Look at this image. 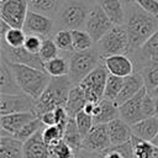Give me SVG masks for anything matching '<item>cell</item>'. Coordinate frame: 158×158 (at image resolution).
Masks as SVG:
<instances>
[{"instance_id":"cb8c5ba5","label":"cell","mask_w":158,"mask_h":158,"mask_svg":"<svg viewBox=\"0 0 158 158\" xmlns=\"http://www.w3.org/2000/svg\"><path fill=\"white\" fill-rule=\"evenodd\" d=\"M115 26H123L126 21V6L121 0H95Z\"/></svg>"},{"instance_id":"f1b7e54d","label":"cell","mask_w":158,"mask_h":158,"mask_svg":"<svg viewBox=\"0 0 158 158\" xmlns=\"http://www.w3.org/2000/svg\"><path fill=\"white\" fill-rule=\"evenodd\" d=\"M64 1L65 0H28V7L32 11L54 19Z\"/></svg>"},{"instance_id":"ee69618b","label":"cell","mask_w":158,"mask_h":158,"mask_svg":"<svg viewBox=\"0 0 158 158\" xmlns=\"http://www.w3.org/2000/svg\"><path fill=\"white\" fill-rule=\"evenodd\" d=\"M10 30V26L5 22V21H0V37H2V36H5V33L7 32Z\"/></svg>"},{"instance_id":"2e32d148","label":"cell","mask_w":158,"mask_h":158,"mask_svg":"<svg viewBox=\"0 0 158 158\" xmlns=\"http://www.w3.org/2000/svg\"><path fill=\"white\" fill-rule=\"evenodd\" d=\"M144 86L146 85H144V80H143L142 74L139 72L135 70L131 75H128V77L125 78L122 89H121L120 94L117 95V98L115 99V104L117 106H120L121 104H123L125 101H127L128 99H131L132 96H135Z\"/></svg>"},{"instance_id":"836d02e7","label":"cell","mask_w":158,"mask_h":158,"mask_svg":"<svg viewBox=\"0 0 158 158\" xmlns=\"http://www.w3.org/2000/svg\"><path fill=\"white\" fill-rule=\"evenodd\" d=\"M27 33L25 32L23 28H19V27H10V30L5 33V36L0 37L2 42H5L7 46L17 48V47H22L25 44V40H26Z\"/></svg>"},{"instance_id":"8fae6325","label":"cell","mask_w":158,"mask_h":158,"mask_svg":"<svg viewBox=\"0 0 158 158\" xmlns=\"http://www.w3.org/2000/svg\"><path fill=\"white\" fill-rule=\"evenodd\" d=\"M23 30L26 33H33L43 38H47L54 35L56 22L53 17L28 10L25 23H23Z\"/></svg>"},{"instance_id":"f35d334b","label":"cell","mask_w":158,"mask_h":158,"mask_svg":"<svg viewBox=\"0 0 158 158\" xmlns=\"http://www.w3.org/2000/svg\"><path fill=\"white\" fill-rule=\"evenodd\" d=\"M75 122H77V126H78V130L79 132L81 133V136H86L89 133V131L93 128V126L95 125L94 123V118L91 115L86 114L84 110H81L80 112H78L75 115Z\"/></svg>"},{"instance_id":"d6986e66","label":"cell","mask_w":158,"mask_h":158,"mask_svg":"<svg viewBox=\"0 0 158 158\" xmlns=\"http://www.w3.org/2000/svg\"><path fill=\"white\" fill-rule=\"evenodd\" d=\"M38 117L33 111L27 112H16V114H9V115H1L0 117V126L1 130L11 133L12 136L26 123Z\"/></svg>"},{"instance_id":"e0dca14e","label":"cell","mask_w":158,"mask_h":158,"mask_svg":"<svg viewBox=\"0 0 158 158\" xmlns=\"http://www.w3.org/2000/svg\"><path fill=\"white\" fill-rule=\"evenodd\" d=\"M133 60L135 68L143 62H158V30L148 38V41L137 51L128 54Z\"/></svg>"},{"instance_id":"f546056e","label":"cell","mask_w":158,"mask_h":158,"mask_svg":"<svg viewBox=\"0 0 158 158\" xmlns=\"http://www.w3.org/2000/svg\"><path fill=\"white\" fill-rule=\"evenodd\" d=\"M83 138H84V137L81 136V133H80L79 130H78L75 118H74V117H70L69 121H68V123H67V127H65V130H64L63 139H64L74 151H80V149H81Z\"/></svg>"},{"instance_id":"7a4b0ae2","label":"cell","mask_w":158,"mask_h":158,"mask_svg":"<svg viewBox=\"0 0 158 158\" xmlns=\"http://www.w3.org/2000/svg\"><path fill=\"white\" fill-rule=\"evenodd\" d=\"M74 84L72 83L69 75L64 77H52L49 84L42 95L36 100L33 112L40 117L47 111H53L58 107H65L69 91Z\"/></svg>"},{"instance_id":"9c48e42d","label":"cell","mask_w":158,"mask_h":158,"mask_svg":"<svg viewBox=\"0 0 158 158\" xmlns=\"http://www.w3.org/2000/svg\"><path fill=\"white\" fill-rule=\"evenodd\" d=\"M28 10V0H1L0 19L10 27L23 28Z\"/></svg>"},{"instance_id":"5bb4252c","label":"cell","mask_w":158,"mask_h":158,"mask_svg":"<svg viewBox=\"0 0 158 158\" xmlns=\"http://www.w3.org/2000/svg\"><path fill=\"white\" fill-rule=\"evenodd\" d=\"M111 147L107 125H94L86 136L83 138L81 149L90 152H102Z\"/></svg>"},{"instance_id":"8992f818","label":"cell","mask_w":158,"mask_h":158,"mask_svg":"<svg viewBox=\"0 0 158 158\" xmlns=\"http://www.w3.org/2000/svg\"><path fill=\"white\" fill-rule=\"evenodd\" d=\"M69 62V78L74 85L79 84L90 72H93L101 62V57L95 46L88 51L68 53Z\"/></svg>"},{"instance_id":"5b68a950","label":"cell","mask_w":158,"mask_h":158,"mask_svg":"<svg viewBox=\"0 0 158 158\" xmlns=\"http://www.w3.org/2000/svg\"><path fill=\"white\" fill-rule=\"evenodd\" d=\"M120 117L128 125H135L136 122L154 115V96L144 86L135 96L125 101L118 106Z\"/></svg>"},{"instance_id":"e575fe53","label":"cell","mask_w":158,"mask_h":158,"mask_svg":"<svg viewBox=\"0 0 158 158\" xmlns=\"http://www.w3.org/2000/svg\"><path fill=\"white\" fill-rule=\"evenodd\" d=\"M123 80H125V78H121V77H117L114 74H109L105 91H104V98L115 101V99L117 98V95L120 94V91L122 89Z\"/></svg>"},{"instance_id":"7dc6e473","label":"cell","mask_w":158,"mask_h":158,"mask_svg":"<svg viewBox=\"0 0 158 158\" xmlns=\"http://www.w3.org/2000/svg\"><path fill=\"white\" fill-rule=\"evenodd\" d=\"M149 93H151V94H152L153 96H158V86H157L156 89H153L152 91H149Z\"/></svg>"},{"instance_id":"44dd1931","label":"cell","mask_w":158,"mask_h":158,"mask_svg":"<svg viewBox=\"0 0 158 158\" xmlns=\"http://www.w3.org/2000/svg\"><path fill=\"white\" fill-rule=\"evenodd\" d=\"M117 117H120V112H118V106L115 104V101L102 98L96 104L93 115L95 125H102V123L107 125L109 122H111Z\"/></svg>"},{"instance_id":"7402d4cb","label":"cell","mask_w":158,"mask_h":158,"mask_svg":"<svg viewBox=\"0 0 158 158\" xmlns=\"http://www.w3.org/2000/svg\"><path fill=\"white\" fill-rule=\"evenodd\" d=\"M42 131H38L27 141L23 142V157L25 158H48L49 147L43 139Z\"/></svg>"},{"instance_id":"d4e9b609","label":"cell","mask_w":158,"mask_h":158,"mask_svg":"<svg viewBox=\"0 0 158 158\" xmlns=\"http://www.w3.org/2000/svg\"><path fill=\"white\" fill-rule=\"evenodd\" d=\"M131 127L135 136L146 141H152L158 133V117L156 115L149 116L136 122Z\"/></svg>"},{"instance_id":"4dcf8cb0","label":"cell","mask_w":158,"mask_h":158,"mask_svg":"<svg viewBox=\"0 0 158 158\" xmlns=\"http://www.w3.org/2000/svg\"><path fill=\"white\" fill-rule=\"evenodd\" d=\"M44 70L51 77H64L69 73V62L67 56H58L44 63Z\"/></svg>"},{"instance_id":"30bf717a","label":"cell","mask_w":158,"mask_h":158,"mask_svg":"<svg viewBox=\"0 0 158 158\" xmlns=\"http://www.w3.org/2000/svg\"><path fill=\"white\" fill-rule=\"evenodd\" d=\"M114 26L115 25L109 19V16L105 14V11L101 9V6L98 2H95L90 9V12H89L84 30L93 37V40L96 43Z\"/></svg>"},{"instance_id":"bcb514c9","label":"cell","mask_w":158,"mask_h":158,"mask_svg":"<svg viewBox=\"0 0 158 158\" xmlns=\"http://www.w3.org/2000/svg\"><path fill=\"white\" fill-rule=\"evenodd\" d=\"M123 2L125 6H128V5H133V4H137L138 0H121Z\"/></svg>"},{"instance_id":"d590c367","label":"cell","mask_w":158,"mask_h":158,"mask_svg":"<svg viewBox=\"0 0 158 158\" xmlns=\"http://www.w3.org/2000/svg\"><path fill=\"white\" fill-rule=\"evenodd\" d=\"M53 41L56 42V44L58 46L59 51L62 52H74L73 49V36H72V31L69 30H58L54 32V35L52 36Z\"/></svg>"},{"instance_id":"6da1fadb","label":"cell","mask_w":158,"mask_h":158,"mask_svg":"<svg viewBox=\"0 0 158 158\" xmlns=\"http://www.w3.org/2000/svg\"><path fill=\"white\" fill-rule=\"evenodd\" d=\"M125 28L130 38V53L139 49L158 30V19L147 14L138 4L126 6Z\"/></svg>"},{"instance_id":"ab89813d","label":"cell","mask_w":158,"mask_h":158,"mask_svg":"<svg viewBox=\"0 0 158 158\" xmlns=\"http://www.w3.org/2000/svg\"><path fill=\"white\" fill-rule=\"evenodd\" d=\"M43 135V139L47 143V146L49 147L51 144L63 139L64 136V131L58 126V125H53V126H46L42 131Z\"/></svg>"},{"instance_id":"ac0fdd59","label":"cell","mask_w":158,"mask_h":158,"mask_svg":"<svg viewBox=\"0 0 158 158\" xmlns=\"http://www.w3.org/2000/svg\"><path fill=\"white\" fill-rule=\"evenodd\" d=\"M10 62L1 56L0 62V94H21Z\"/></svg>"},{"instance_id":"f6af8a7d","label":"cell","mask_w":158,"mask_h":158,"mask_svg":"<svg viewBox=\"0 0 158 158\" xmlns=\"http://www.w3.org/2000/svg\"><path fill=\"white\" fill-rule=\"evenodd\" d=\"M154 115L158 117V96H154Z\"/></svg>"},{"instance_id":"ffe728a7","label":"cell","mask_w":158,"mask_h":158,"mask_svg":"<svg viewBox=\"0 0 158 158\" xmlns=\"http://www.w3.org/2000/svg\"><path fill=\"white\" fill-rule=\"evenodd\" d=\"M107 131L111 146H118L122 143H126L131 139L133 132L131 125H128L126 121H123L121 117H117L107 123Z\"/></svg>"},{"instance_id":"7bdbcfd3","label":"cell","mask_w":158,"mask_h":158,"mask_svg":"<svg viewBox=\"0 0 158 158\" xmlns=\"http://www.w3.org/2000/svg\"><path fill=\"white\" fill-rule=\"evenodd\" d=\"M41 120L42 122L44 123V126H53V125H57V115H56V111H47L44 114H42L41 116Z\"/></svg>"},{"instance_id":"60d3db41","label":"cell","mask_w":158,"mask_h":158,"mask_svg":"<svg viewBox=\"0 0 158 158\" xmlns=\"http://www.w3.org/2000/svg\"><path fill=\"white\" fill-rule=\"evenodd\" d=\"M42 42H43V37L38 35H33V33H27L23 47L32 53H40Z\"/></svg>"},{"instance_id":"9a60e30c","label":"cell","mask_w":158,"mask_h":158,"mask_svg":"<svg viewBox=\"0 0 158 158\" xmlns=\"http://www.w3.org/2000/svg\"><path fill=\"white\" fill-rule=\"evenodd\" d=\"M109 74L126 78L135 72L133 60L128 54H112L102 59Z\"/></svg>"},{"instance_id":"74e56055","label":"cell","mask_w":158,"mask_h":158,"mask_svg":"<svg viewBox=\"0 0 158 158\" xmlns=\"http://www.w3.org/2000/svg\"><path fill=\"white\" fill-rule=\"evenodd\" d=\"M38 54H40L41 59L44 63L59 56V48H58V46L56 44V42L53 41L52 37L43 38V42H42V46H41V49H40Z\"/></svg>"},{"instance_id":"4316f807","label":"cell","mask_w":158,"mask_h":158,"mask_svg":"<svg viewBox=\"0 0 158 158\" xmlns=\"http://www.w3.org/2000/svg\"><path fill=\"white\" fill-rule=\"evenodd\" d=\"M130 142L135 158H158V146L152 141H146L132 135Z\"/></svg>"},{"instance_id":"4fadbf2b","label":"cell","mask_w":158,"mask_h":158,"mask_svg":"<svg viewBox=\"0 0 158 158\" xmlns=\"http://www.w3.org/2000/svg\"><path fill=\"white\" fill-rule=\"evenodd\" d=\"M1 56L5 57L10 63L25 64V65L44 69V62L41 59L40 54L27 51L23 46L14 48V47H10L5 42L1 41Z\"/></svg>"},{"instance_id":"52a82bcc","label":"cell","mask_w":158,"mask_h":158,"mask_svg":"<svg viewBox=\"0 0 158 158\" xmlns=\"http://www.w3.org/2000/svg\"><path fill=\"white\" fill-rule=\"evenodd\" d=\"M95 48L98 49L101 59L112 54H128L131 47L125 26H114L95 43Z\"/></svg>"},{"instance_id":"484cf974","label":"cell","mask_w":158,"mask_h":158,"mask_svg":"<svg viewBox=\"0 0 158 158\" xmlns=\"http://www.w3.org/2000/svg\"><path fill=\"white\" fill-rule=\"evenodd\" d=\"M86 102H88V98H86L84 90L81 89V86L79 84L73 85L70 91H69L68 101H67V105H65V109H67L69 116L75 117V115L84 109Z\"/></svg>"},{"instance_id":"277c9868","label":"cell","mask_w":158,"mask_h":158,"mask_svg":"<svg viewBox=\"0 0 158 158\" xmlns=\"http://www.w3.org/2000/svg\"><path fill=\"white\" fill-rule=\"evenodd\" d=\"M10 64L22 93L37 100L46 90L52 77L44 69H40L25 64H17V63H10Z\"/></svg>"},{"instance_id":"b9f144b4","label":"cell","mask_w":158,"mask_h":158,"mask_svg":"<svg viewBox=\"0 0 158 158\" xmlns=\"http://www.w3.org/2000/svg\"><path fill=\"white\" fill-rule=\"evenodd\" d=\"M137 4L147 14L158 19V0H138Z\"/></svg>"},{"instance_id":"d6a6232c","label":"cell","mask_w":158,"mask_h":158,"mask_svg":"<svg viewBox=\"0 0 158 158\" xmlns=\"http://www.w3.org/2000/svg\"><path fill=\"white\" fill-rule=\"evenodd\" d=\"M44 127H46V126H44V123L42 122L41 117H36L35 120H32V121H30L28 123H26L25 126H22V127L14 135V137H16L17 139H20L21 142H25V141H27L30 137H32L35 133H37L38 131L43 130Z\"/></svg>"},{"instance_id":"8d00e7d4","label":"cell","mask_w":158,"mask_h":158,"mask_svg":"<svg viewBox=\"0 0 158 158\" xmlns=\"http://www.w3.org/2000/svg\"><path fill=\"white\" fill-rule=\"evenodd\" d=\"M104 158H135L131 142H126L118 146H111L104 151Z\"/></svg>"},{"instance_id":"1f68e13d","label":"cell","mask_w":158,"mask_h":158,"mask_svg":"<svg viewBox=\"0 0 158 158\" xmlns=\"http://www.w3.org/2000/svg\"><path fill=\"white\" fill-rule=\"evenodd\" d=\"M73 49L74 52L88 51L95 46V41L85 30H73Z\"/></svg>"},{"instance_id":"c3c4849f","label":"cell","mask_w":158,"mask_h":158,"mask_svg":"<svg viewBox=\"0 0 158 158\" xmlns=\"http://www.w3.org/2000/svg\"><path fill=\"white\" fill-rule=\"evenodd\" d=\"M152 142H153L156 146H158V133H157V136H156V137L152 139Z\"/></svg>"},{"instance_id":"83f0119b","label":"cell","mask_w":158,"mask_h":158,"mask_svg":"<svg viewBox=\"0 0 158 158\" xmlns=\"http://www.w3.org/2000/svg\"><path fill=\"white\" fill-rule=\"evenodd\" d=\"M135 70L142 74L144 85L149 91H152L158 86V62H152V60L143 62L138 64L135 68Z\"/></svg>"},{"instance_id":"7c38bea8","label":"cell","mask_w":158,"mask_h":158,"mask_svg":"<svg viewBox=\"0 0 158 158\" xmlns=\"http://www.w3.org/2000/svg\"><path fill=\"white\" fill-rule=\"evenodd\" d=\"M35 104L36 100L25 93L0 94V115L33 111Z\"/></svg>"},{"instance_id":"ba28073f","label":"cell","mask_w":158,"mask_h":158,"mask_svg":"<svg viewBox=\"0 0 158 158\" xmlns=\"http://www.w3.org/2000/svg\"><path fill=\"white\" fill-rule=\"evenodd\" d=\"M109 72L104 63L101 62L93 72H90L80 83L79 85L84 90L88 101L99 102L104 98V91L107 81Z\"/></svg>"},{"instance_id":"3957f363","label":"cell","mask_w":158,"mask_h":158,"mask_svg":"<svg viewBox=\"0 0 158 158\" xmlns=\"http://www.w3.org/2000/svg\"><path fill=\"white\" fill-rule=\"evenodd\" d=\"M95 0H65L54 17L56 31L84 30Z\"/></svg>"},{"instance_id":"603a6c76","label":"cell","mask_w":158,"mask_h":158,"mask_svg":"<svg viewBox=\"0 0 158 158\" xmlns=\"http://www.w3.org/2000/svg\"><path fill=\"white\" fill-rule=\"evenodd\" d=\"M0 158H25L23 142L10 133H0Z\"/></svg>"}]
</instances>
